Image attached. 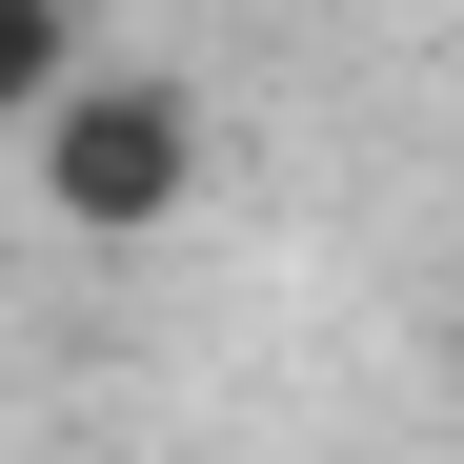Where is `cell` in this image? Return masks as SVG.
Segmentation results:
<instances>
[{
	"label": "cell",
	"mask_w": 464,
	"mask_h": 464,
	"mask_svg": "<svg viewBox=\"0 0 464 464\" xmlns=\"http://www.w3.org/2000/svg\"><path fill=\"white\" fill-rule=\"evenodd\" d=\"M82 61H102V41H82V0H0V141L82 82Z\"/></svg>",
	"instance_id": "cell-2"
},
{
	"label": "cell",
	"mask_w": 464,
	"mask_h": 464,
	"mask_svg": "<svg viewBox=\"0 0 464 464\" xmlns=\"http://www.w3.org/2000/svg\"><path fill=\"white\" fill-rule=\"evenodd\" d=\"M21 182H41V222L61 243H162V222L202 202V82L182 61H82L41 121H21Z\"/></svg>",
	"instance_id": "cell-1"
}]
</instances>
